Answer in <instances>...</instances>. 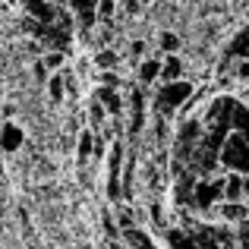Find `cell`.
<instances>
[{"label":"cell","instance_id":"9a60e30c","mask_svg":"<svg viewBox=\"0 0 249 249\" xmlns=\"http://www.w3.org/2000/svg\"><path fill=\"white\" fill-rule=\"evenodd\" d=\"M231 129H237V133H243L249 139V107L246 104H233L231 110Z\"/></svg>","mask_w":249,"mask_h":249},{"label":"cell","instance_id":"7c38bea8","mask_svg":"<svg viewBox=\"0 0 249 249\" xmlns=\"http://www.w3.org/2000/svg\"><path fill=\"white\" fill-rule=\"evenodd\" d=\"M183 79V60L177 54H167V60H161V82Z\"/></svg>","mask_w":249,"mask_h":249},{"label":"cell","instance_id":"5bb4252c","mask_svg":"<svg viewBox=\"0 0 249 249\" xmlns=\"http://www.w3.org/2000/svg\"><path fill=\"white\" fill-rule=\"evenodd\" d=\"M224 199H231V202L243 199V174L231 170V174L224 177Z\"/></svg>","mask_w":249,"mask_h":249},{"label":"cell","instance_id":"4fadbf2b","mask_svg":"<svg viewBox=\"0 0 249 249\" xmlns=\"http://www.w3.org/2000/svg\"><path fill=\"white\" fill-rule=\"evenodd\" d=\"M91 152H95V129H82L79 139H76V155H79V164L91 158Z\"/></svg>","mask_w":249,"mask_h":249},{"label":"cell","instance_id":"7a4b0ae2","mask_svg":"<svg viewBox=\"0 0 249 249\" xmlns=\"http://www.w3.org/2000/svg\"><path fill=\"white\" fill-rule=\"evenodd\" d=\"M218 161L227 170H237V174L246 177L249 174V139L243 133H237V129H231L227 139L221 142V148H218Z\"/></svg>","mask_w":249,"mask_h":249},{"label":"cell","instance_id":"4316f807","mask_svg":"<svg viewBox=\"0 0 249 249\" xmlns=\"http://www.w3.org/2000/svg\"><path fill=\"white\" fill-rule=\"evenodd\" d=\"M0 101H3V85H0Z\"/></svg>","mask_w":249,"mask_h":249},{"label":"cell","instance_id":"ffe728a7","mask_svg":"<svg viewBox=\"0 0 249 249\" xmlns=\"http://www.w3.org/2000/svg\"><path fill=\"white\" fill-rule=\"evenodd\" d=\"M98 16L104 19V22H110V19L117 16V0H98Z\"/></svg>","mask_w":249,"mask_h":249},{"label":"cell","instance_id":"7402d4cb","mask_svg":"<svg viewBox=\"0 0 249 249\" xmlns=\"http://www.w3.org/2000/svg\"><path fill=\"white\" fill-rule=\"evenodd\" d=\"M117 224L126 231V227H136V218H133V212L129 208H120V214H117Z\"/></svg>","mask_w":249,"mask_h":249},{"label":"cell","instance_id":"44dd1931","mask_svg":"<svg viewBox=\"0 0 249 249\" xmlns=\"http://www.w3.org/2000/svg\"><path fill=\"white\" fill-rule=\"evenodd\" d=\"M161 48H164L167 54H177V48H180V38H177L174 32H164V35H161Z\"/></svg>","mask_w":249,"mask_h":249},{"label":"cell","instance_id":"e0dca14e","mask_svg":"<svg viewBox=\"0 0 249 249\" xmlns=\"http://www.w3.org/2000/svg\"><path fill=\"white\" fill-rule=\"evenodd\" d=\"M227 54H231V57H240V60H249V25H246V29L231 41Z\"/></svg>","mask_w":249,"mask_h":249},{"label":"cell","instance_id":"8fae6325","mask_svg":"<svg viewBox=\"0 0 249 249\" xmlns=\"http://www.w3.org/2000/svg\"><path fill=\"white\" fill-rule=\"evenodd\" d=\"M63 91H67V73H63V70H54V73L48 76V95H51V101L60 104L63 101Z\"/></svg>","mask_w":249,"mask_h":249},{"label":"cell","instance_id":"d4e9b609","mask_svg":"<svg viewBox=\"0 0 249 249\" xmlns=\"http://www.w3.org/2000/svg\"><path fill=\"white\" fill-rule=\"evenodd\" d=\"M142 51H145V44H142V41H133V57H139Z\"/></svg>","mask_w":249,"mask_h":249},{"label":"cell","instance_id":"6da1fadb","mask_svg":"<svg viewBox=\"0 0 249 249\" xmlns=\"http://www.w3.org/2000/svg\"><path fill=\"white\" fill-rule=\"evenodd\" d=\"M193 91H196L193 82H186V79L164 82L158 91H155V101H152L155 114H158V117H174V114H180L183 104L193 98Z\"/></svg>","mask_w":249,"mask_h":249},{"label":"cell","instance_id":"484cf974","mask_svg":"<svg viewBox=\"0 0 249 249\" xmlns=\"http://www.w3.org/2000/svg\"><path fill=\"white\" fill-rule=\"evenodd\" d=\"M243 199H249V174L243 177Z\"/></svg>","mask_w":249,"mask_h":249},{"label":"cell","instance_id":"5b68a950","mask_svg":"<svg viewBox=\"0 0 249 249\" xmlns=\"http://www.w3.org/2000/svg\"><path fill=\"white\" fill-rule=\"evenodd\" d=\"M167 246L170 249H214L212 240H205V233H193V231H167Z\"/></svg>","mask_w":249,"mask_h":249},{"label":"cell","instance_id":"d6986e66","mask_svg":"<svg viewBox=\"0 0 249 249\" xmlns=\"http://www.w3.org/2000/svg\"><path fill=\"white\" fill-rule=\"evenodd\" d=\"M41 63H44V70H63V51H48V54L41 57Z\"/></svg>","mask_w":249,"mask_h":249},{"label":"cell","instance_id":"cb8c5ba5","mask_svg":"<svg viewBox=\"0 0 249 249\" xmlns=\"http://www.w3.org/2000/svg\"><path fill=\"white\" fill-rule=\"evenodd\" d=\"M237 79L249 82V60H240V63H237Z\"/></svg>","mask_w":249,"mask_h":249},{"label":"cell","instance_id":"30bf717a","mask_svg":"<svg viewBox=\"0 0 249 249\" xmlns=\"http://www.w3.org/2000/svg\"><path fill=\"white\" fill-rule=\"evenodd\" d=\"M120 237H123V246H129V249H158L152 243V237L145 231H139V227H126Z\"/></svg>","mask_w":249,"mask_h":249},{"label":"cell","instance_id":"603a6c76","mask_svg":"<svg viewBox=\"0 0 249 249\" xmlns=\"http://www.w3.org/2000/svg\"><path fill=\"white\" fill-rule=\"evenodd\" d=\"M117 6H123L129 16H136V13H139V0H117Z\"/></svg>","mask_w":249,"mask_h":249},{"label":"cell","instance_id":"ba28073f","mask_svg":"<svg viewBox=\"0 0 249 249\" xmlns=\"http://www.w3.org/2000/svg\"><path fill=\"white\" fill-rule=\"evenodd\" d=\"M214 212H218V218H224V221H243L249 208H246V202H243V199H237V202L221 199L218 205H214Z\"/></svg>","mask_w":249,"mask_h":249},{"label":"cell","instance_id":"2e32d148","mask_svg":"<svg viewBox=\"0 0 249 249\" xmlns=\"http://www.w3.org/2000/svg\"><path fill=\"white\" fill-rule=\"evenodd\" d=\"M155 79H161V60H142L139 63V82L142 85H152Z\"/></svg>","mask_w":249,"mask_h":249},{"label":"cell","instance_id":"3957f363","mask_svg":"<svg viewBox=\"0 0 249 249\" xmlns=\"http://www.w3.org/2000/svg\"><path fill=\"white\" fill-rule=\"evenodd\" d=\"M224 199V177H218V180H196L193 186V196H189V202H193L196 208H212L214 202Z\"/></svg>","mask_w":249,"mask_h":249},{"label":"cell","instance_id":"8992f818","mask_svg":"<svg viewBox=\"0 0 249 249\" xmlns=\"http://www.w3.org/2000/svg\"><path fill=\"white\" fill-rule=\"evenodd\" d=\"M67 10L73 13V19L82 25L85 32L95 25V19H98V0H67Z\"/></svg>","mask_w":249,"mask_h":249},{"label":"cell","instance_id":"52a82bcc","mask_svg":"<svg viewBox=\"0 0 249 249\" xmlns=\"http://www.w3.org/2000/svg\"><path fill=\"white\" fill-rule=\"evenodd\" d=\"M95 101L104 107V114L120 117V110H123V95H120V89H117V85H101V89L95 91Z\"/></svg>","mask_w":249,"mask_h":249},{"label":"cell","instance_id":"277c9868","mask_svg":"<svg viewBox=\"0 0 249 249\" xmlns=\"http://www.w3.org/2000/svg\"><path fill=\"white\" fill-rule=\"evenodd\" d=\"M123 104L129 107V136H139L145 129V95H142V89H129Z\"/></svg>","mask_w":249,"mask_h":249},{"label":"cell","instance_id":"ac0fdd59","mask_svg":"<svg viewBox=\"0 0 249 249\" xmlns=\"http://www.w3.org/2000/svg\"><path fill=\"white\" fill-rule=\"evenodd\" d=\"M95 67L98 70H114L117 67V51H110V48L98 51V54H95Z\"/></svg>","mask_w":249,"mask_h":249},{"label":"cell","instance_id":"9c48e42d","mask_svg":"<svg viewBox=\"0 0 249 249\" xmlns=\"http://www.w3.org/2000/svg\"><path fill=\"white\" fill-rule=\"evenodd\" d=\"M25 142V133L16 126V123H3V129H0V148L3 152H16V148H22Z\"/></svg>","mask_w":249,"mask_h":249}]
</instances>
